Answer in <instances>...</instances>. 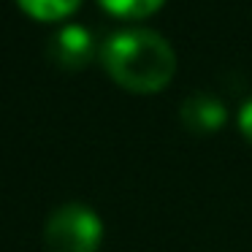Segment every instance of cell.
Returning a JSON list of instances; mask_svg holds the SVG:
<instances>
[{"mask_svg": "<svg viewBox=\"0 0 252 252\" xmlns=\"http://www.w3.org/2000/svg\"><path fill=\"white\" fill-rule=\"evenodd\" d=\"M100 60L120 87L138 95L160 93L176 73L171 44L149 28H125L111 33L103 41Z\"/></svg>", "mask_w": 252, "mask_h": 252, "instance_id": "1", "label": "cell"}, {"mask_svg": "<svg viewBox=\"0 0 252 252\" xmlns=\"http://www.w3.org/2000/svg\"><path fill=\"white\" fill-rule=\"evenodd\" d=\"M100 241H103V222L84 203H65L46 220V252H98Z\"/></svg>", "mask_w": 252, "mask_h": 252, "instance_id": "2", "label": "cell"}, {"mask_svg": "<svg viewBox=\"0 0 252 252\" xmlns=\"http://www.w3.org/2000/svg\"><path fill=\"white\" fill-rule=\"evenodd\" d=\"M98 44H95V35L90 33L84 25H65L60 28L46 44V55L63 71H82L93 63Z\"/></svg>", "mask_w": 252, "mask_h": 252, "instance_id": "3", "label": "cell"}, {"mask_svg": "<svg viewBox=\"0 0 252 252\" xmlns=\"http://www.w3.org/2000/svg\"><path fill=\"white\" fill-rule=\"evenodd\" d=\"M179 120L190 133H214L225 125L228 109L214 93H190L179 106Z\"/></svg>", "mask_w": 252, "mask_h": 252, "instance_id": "4", "label": "cell"}, {"mask_svg": "<svg viewBox=\"0 0 252 252\" xmlns=\"http://www.w3.org/2000/svg\"><path fill=\"white\" fill-rule=\"evenodd\" d=\"M17 3L30 17L41 19V22H55V19H63L68 14H73L82 0H17Z\"/></svg>", "mask_w": 252, "mask_h": 252, "instance_id": "5", "label": "cell"}, {"mask_svg": "<svg viewBox=\"0 0 252 252\" xmlns=\"http://www.w3.org/2000/svg\"><path fill=\"white\" fill-rule=\"evenodd\" d=\"M165 0H100V6L109 14L122 19H144L149 14H155Z\"/></svg>", "mask_w": 252, "mask_h": 252, "instance_id": "6", "label": "cell"}, {"mask_svg": "<svg viewBox=\"0 0 252 252\" xmlns=\"http://www.w3.org/2000/svg\"><path fill=\"white\" fill-rule=\"evenodd\" d=\"M239 130L244 133V138L252 144V98L239 109Z\"/></svg>", "mask_w": 252, "mask_h": 252, "instance_id": "7", "label": "cell"}]
</instances>
